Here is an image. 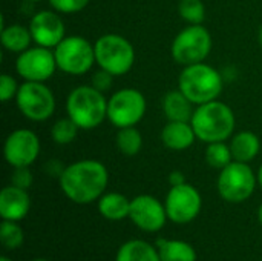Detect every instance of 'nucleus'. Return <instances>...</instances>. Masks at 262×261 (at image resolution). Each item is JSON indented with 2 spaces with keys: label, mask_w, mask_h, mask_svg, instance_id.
Wrapping results in <instances>:
<instances>
[{
  "label": "nucleus",
  "mask_w": 262,
  "mask_h": 261,
  "mask_svg": "<svg viewBox=\"0 0 262 261\" xmlns=\"http://www.w3.org/2000/svg\"><path fill=\"white\" fill-rule=\"evenodd\" d=\"M54 55L57 68L71 75H83L95 63L94 46L80 35L64 37L54 48Z\"/></svg>",
  "instance_id": "7"
},
{
  "label": "nucleus",
  "mask_w": 262,
  "mask_h": 261,
  "mask_svg": "<svg viewBox=\"0 0 262 261\" xmlns=\"http://www.w3.org/2000/svg\"><path fill=\"white\" fill-rule=\"evenodd\" d=\"M0 261H12V260H9L8 257H2V260H0Z\"/></svg>",
  "instance_id": "37"
},
{
  "label": "nucleus",
  "mask_w": 262,
  "mask_h": 261,
  "mask_svg": "<svg viewBox=\"0 0 262 261\" xmlns=\"http://www.w3.org/2000/svg\"><path fill=\"white\" fill-rule=\"evenodd\" d=\"M258 183H259V186L262 188V165L261 168H259V171H258Z\"/></svg>",
  "instance_id": "34"
},
{
  "label": "nucleus",
  "mask_w": 262,
  "mask_h": 261,
  "mask_svg": "<svg viewBox=\"0 0 262 261\" xmlns=\"http://www.w3.org/2000/svg\"><path fill=\"white\" fill-rule=\"evenodd\" d=\"M258 40H259V45L262 46V26L261 29H259V32H258Z\"/></svg>",
  "instance_id": "36"
},
{
  "label": "nucleus",
  "mask_w": 262,
  "mask_h": 261,
  "mask_svg": "<svg viewBox=\"0 0 262 261\" xmlns=\"http://www.w3.org/2000/svg\"><path fill=\"white\" fill-rule=\"evenodd\" d=\"M164 206L169 220L177 225H187L200 215L203 198L192 185L184 183L170 188Z\"/></svg>",
  "instance_id": "11"
},
{
  "label": "nucleus",
  "mask_w": 262,
  "mask_h": 261,
  "mask_svg": "<svg viewBox=\"0 0 262 261\" xmlns=\"http://www.w3.org/2000/svg\"><path fill=\"white\" fill-rule=\"evenodd\" d=\"M17 91H18L17 82L9 74H2V77H0V100L3 103L9 102L12 97L17 95Z\"/></svg>",
  "instance_id": "30"
},
{
  "label": "nucleus",
  "mask_w": 262,
  "mask_h": 261,
  "mask_svg": "<svg viewBox=\"0 0 262 261\" xmlns=\"http://www.w3.org/2000/svg\"><path fill=\"white\" fill-rule=\"evenodd\" d=\"M178 12L190 25H201L206 18V6L203 0H180Z\"/></svg>",
  "instance_id": "28"
},
{
  "label": "nucleus",
  "mask_w": 262,
  "mask_h": 261,
  "mask_svg": "<svg viewBox=\"0 0 262 261\" xmlns=\"http://www.w3.org/2000/svg\"><path fill=\"white\" fill-rule=\"evenodd\" d=\"M107 182V169L97 160L75 162L66 166L60 175L61 191L77 205H88L98 200L104 194Z\"/></svg>",
  "instance_id": "1"
},
{
  "label": "nucleus",
  "mask_w": 262,
  "mask_h": 261,
  "mask_svg": "<svg viewBox=\"0 0 262 261\" xmlns=\"http://www.w3.org/2000/svg\"><path fill=\"white\" fill-rule=\"evenodd\" d=\"M258 177L247 163L232 162L221 169L218 177V192L229 203H243L252 197L256 188Z\"/></svg>",
  "instance_id": "8"
},
{
  "label": "nucleus",
  "mask_w": 262,
  "mask_h": 261,
  "mask_svg": "<svg viewBox=\"0 0 262 261\" xmlns=\"http://www.w3.org/2000/svg\"><path fill=\"white\" fill-rule=\"evenodd\" d=\"M206 162L209 166L215 169H224L233 162L232 149L227 146L224 142H216V143H209L206 149Z\"/></svg>",
  "instance_id": "25"
},
{
  "label": "nucleus",
  "mask_w": 262,
  "mask_h": 261,
  "mask_svg": "<svg viewBox=\"0 0 262 261\" xmlns=\"http://www.w3.org/2000/svg\"><path fill=\"white\" fill-rule=\"evenodd\" d=\"M178 89L193 103L204 105L216 100L223 92V77L221 74L206 65L195 63L184 66L178 78Z\"/></svg>",
  "instance_id": "3"
},
{
  "label": "nucleus",
  "mask_w": 262,
  "mask_h": 261,
  "mask_svg": "<svg viewBox=\"0 0 262 261\" xmlns=\"http://www.w3.org/2000/svg\"><path fill=\"white\" fill-rule=\"evenodd\" d=\"M258 220H259V223L262 225V205L259 206V209H258Z\"/></svg>",
  "instance_id": "35"
},
{
  "label": "nucleus",
  "mask_w": 262,
  "mask_h": 261,
  "mask_svg": "<svg viewBox=\"0 0 262 261\" xmlns=\"http://www.w3.org/2000/svg\"><path fill=\"white\" fill-rule=\"evenodd\" d=\"M157 249L161 261H196V252L192 245L181 240L160 238Z\"/></svg>",
  "instance_id": "22"
},
{
  "label": "nucleus",
  "mask_w": 262,
  "mask_h": 261,
  "mask_svg": "<svg viewBox=\"0 0 262 261\" xmlns=\"http://www.w3.org/2000/svg\"><path fill=\"white\" fill-rule=\"evenodd\" d=\"M117 148L121 154L127 157L137 155L143 148L141 132L135 126L121 128L117 134Z\"/></svg>",
  "instance_id": "24"
},
{
  "label": "nucleus",
  "mask_w": 262,
  "mask_h": 261,
  "mask_svg": "<svg viewBox=\"0 0 262 261\" xmlns=\"http://www.w3.org/2000/svg\"><path fill=\"white\" fill-rule=\"evenodd\" d=\"M169 183H170V188L172 186H180V185H184L186 183V177L181 171H172L169 174Z\"/></svg>",
  "instance_id": "33"
},
{
  "label": "nucleus",
  "mask_w": 262,
  "mask_h": 261,
  "mask_svg": "<svg viewBox=\"0 0 262 261\" xmlns=\"http://www.w3.org/2000/svg\"><path fill=\"white\" fill-rule=\"evenodd\" d=\"M0 240L6 249L9 251L17 249L23 245V240H25L23 229L17 225V222L3 220L0 226Z\"/></svg>",
  "instance_id": "27"
},
{
  "label": "nucleus",
  "mask_w": 262,
  "mask_h": 261,
  "mask_svg": "<svg viewBox=\"0 0 262 261\" xmlns=\"http://www.w3.org/2000/svg\"><path fill=\"white\" fill-rule=\"evenodd\" d=\"M129 218L144 232H158L167 220L166 206L152 195H138L130 200Z\"/></svg>",
  "instance_id": "14"
},
{
  "label": "nucleus",
  "mask_w": 262,
  "mask_h": 261,
  "mask_svg": "<svg viewBox=\"0 0 262 261\" xmlns=\"http://www.w3.org/2000/svg\"><path fill=\"white\" fill-rule=\"evenodd\" d=\"M31 209V198L26 189L9 185L0 192V215L3 220L20 222Z\"/></svg>",
  "instance_id": "16"
},
{
  "label": "nucleus",
  "mask_w": 262,
  "mask_h": 261,
  "mask_svg": "<svg viewBox=\"0 0 262 261\" xmlns=\"http://www.w3.org/2000/svg\"><path fill=\"white\" fill-rule=\"evenodd\" d=\"M31 261H49V260H45V258H37V260H31Z\"/></svg>",
  "instance_id": "38"
},
{
  "label": "nucleus",
  "mask_w": 262,
  "mask_h": 261,
  "mask_svg": "<svg viewBox=\"0 0 262 261\" xmlns=\"http://www.w3.org/2000/svg\"><path fill=\"white\" fill-rule=\"evenodd\" d=\"M11 185L21 189H28L32 185V174L29 171V166L14 168V172L11 175Z\"/></svg>",
  "instance_id": "31"
},
{
  "label": "nucleus",
  "mask_w": 262,
  "mask_h": 261,
  "mask_svg": "<svg viewBox=\"0 0 262 261\" xmlns=\"http://www.w3.org/2000/svg\"><path fill=\"white\" fill-rule=\"evenodd\" d=\"M55 69L57 62L54 52L43 46L28 48L15 60V71L25 82H46L54 75Z\"/></svg>",
  "instance_id": "12"
},
{
  "label": "nucleus",
  "mask_w": 262,
  "mask_h": 261,
  "mask_svg": "<svg viewBox=\"0 0 262 261\" xmlns=\"http://www.w3.org/2000/svg\"><path fill=\"white\" fill-rule=\"evenodd\" d=\"M68 117L80 129H94L107 118V100L103 92L91 86H78L66 100Z\"/></svg>",
  "instance_id": "4"
},
{
  "label": "nucleus",
  "mask_w": 262,
  "mask_h": 261,
  "mask_svg": "<svg viewBox=\"0 0 262 261\" xmlns=\"http://www.w3.org/2000/svg\"><path fill=\"white\" fill-rule=\"evenodd\" d=\"M98 211L106 220L120 222V220L129 218L130 200H127L123 194L107 192L98 198Z\"/></svg>",
  "instance_id": "19"
},
{
  "label": "nucleus",
  "mask_w": 262,
  "mask_h": 261,
  "mask_svg": "<svg viewBox=\"0 0 262 261\" xmlns=\"http://www.w3.org/2000/svg\"><path fill=\"white\" fill-rule=\"evenodd\" d=\"M115 261H161L158 249L144 240H129L120 246Z\"/></svg>",
  "instance_id": "21"
},
{
  "label": "nucleus",
  "mask_w": 262,
  "mask_h": 261,
  "mask_svg": "<svg viewBox=\"0 0 262 261\" xmlns=\"http://www.w3.org/2000/svg\"><path fill=\"white\" fill-rule=\"evenodd\" d=\"M28 2H40V0H28Z\"/></svg>",
  "instance_id": "39"
},
{
  "label": "nucleus",
  "mask_w": 262,
  "mask_h": 261,
  "mask_svg": "<svg viewBox=\"0 0 262 261\" xmlns=\"http://www.w3.org/2000/svg\"><path fill=\"white\" fill-rule=\"evenodd\" d=\"M31 40H32L31 31H29V28H25L23 25L15 23V25L2 28L0 42H2L3 48L11 52L21 54L23 51H26L29 48Z\"/></svg>",
  "instance_id": "23"
},
{
  "label": "nucleus",
  "mask_w": 262,
  "mask_h": 261,
  "mask_svg": "<svg viewBox=\"0 0 262 261\" xmlns=\"http://www.w3.org/2000/svg\"><path fill=\"white\" fill-rule=\"evenodd\" d=\"M146 108V98L140 91L124 88L107 100V120L118 129L135 126L144 117Z\"/></svg>",
  "instance_id": "10"
},
{
  "label": "nucleus",
  "mask_w": 262,
  "mask_h": 261,
  "mask_svg": "<svg viewBox=\"0 0 262 261\" xmlns=\"http://www.w3.org/2000/svg\"><path fill=\"white\" fill-rule=\"evenodd\" d=\"M51 6L61 14H74L83 11L89 0H49Z\"/></svg>",
  "instance_id": "29"
},
{
  "label": "nucleus",
  "mask_w": 262,
  "mask_h": 261,
  "mask_svg": "<svg viewBox=\"0 0 262 261\" xmlns=\"http://www.w3.org/2000/svg\"><path fill=\"white\" fill-rule=\"evenodd\" d=\"M78 126L68 117V118H60L57 120L52 128H51V137L57 145H69L75 140Z\"/></svg>",
  "instance_id": "26"
},
{
  "label": "nucleus",
  "mask_w": 262,
  "mask_h": 261,
  "mask_svg": "<svg viewBox=\"0 0 262 261\" xmlns=\"http://www.w3.org/2000/svg\"><path fill=\"white\" fill-rule=\"evenodd\" d=\"M3 154L12 168L31 166L40 154V140L29 129H17L6 137Z\"/></svg>",
  "instance_id": "13"
},
{
  "label": "nucleus",
  "mask_w": 262,
  "mask_h": 261,
  "mask_svg": "<svg viewBox=\"0 0 262 261\" xmlns=\"http://www.w3.org/2000/svg\"><path fill=\"white\" fill-rule=\"evenodd\" d=\"M193 103L178 89L170 91L163 98V111L169 122H190L193 117Z\"/></svg>",
  "instance_id": "18"
},
{
  "label": "nucleus",
  "mask_w": 262,
  "mask_h": 261,
  "mask_svg": "<svg viewBox=\"0 0 262 261\" xmlns=\"http://www.w3.org/2000/svg\"><path fill=\"white\" fill-rule=\"evenodd\" d=\"M196 138L204 143L226 142L235 131V114L233 111L218 100L200 105L190 120Z\"/></svg>",
  "instance_id": "2"
},
{
  "label": "nucleus",
  "mask_w": 262,
  "mask_h": 261,
  "mask_svg": "<svg viewBox=\"0 0 262 261\" xmlns=\"http://www.w3.org/2000/svg\"><path fill=\"white\" fill-rule=\"evenodd\" d=\"M18 111L32 122H45L55 111V97L43 82H25L15 95Z\"/></svg>",
  "instance_id": "9"
},
{
  "label": "nucleus",
  "mask_w": 262,
  "mask_h": 261,
  "mask_svg": "<svg viewBox=\"0 0 262 261\" xmlns=\"http://www.w3.org/2000/svg\"><path fill=\"white\" fill-rule=\"evenodd\" d=\"M95 63L112 75L129 72L135 63V49L132 43L120 34H104L95 45Z\"/></svg>",
  "instance_id": "5"
},
{
  "label": "nucleus",
  "mask_w": 262,
  "mask_h": 261,
  "mask_svg": "<svg viewBox=\"0 0 262 261\" xmlns=\"http://www.w3.org/2000/svg\"><path fill=\"white\" fill-rule=\"evenodd\" d=\"M212 49V35L201 25L184 28L172 42V57L183 66L203 63Z\"/></svg>",
  "instance_id": "6"
},
{
  "label": "nucleus",
  "mask_w": 262,
  "mask_h": 261,
  "mask_svg": "<svg viewBox=\"0 0 262 261\" xmlns=\"http://www.w3.org/2000/svg\"><path fill=\"white\" fill-rule=\"evenodd\" d=\"M230 149H232V155H233L235 162L249 163L259 154L261 143L255 132L243 131V132L233 135V138L230 142Z\"/></svg>",
  "instance_id": "20"
},
{
  "label": "nucleus",
  "mask_w": 262,
  "mask_h": 261,
  "mask_svg": "<svg viewBox=\"0 0 262 261\" xmlns=\"http://www.w3.org/2000/svg\"><path fill=\"white\" fill-rule=\"evenodd\" d=\"M32 40L43 48H55L64 38V23L52 11H40L29 22Z\"/></svg>",
  "instance_id": "15"
},
{
  "label": "nucleus",
  "mask_w": 262,
  "mask_h": 261,
  "mask_svg": "<svg viewBox=\"0 0 262 261\" xmlns=\"http://www.w3.org/2000/svg\"><path fill=\"white\" fill-rule=\"evenodd\" d=\"M196 134L190 122H167L161 131V142L167 149L184 151L193 145Z\"/></svg>",
  "instance_id": "17"
},
{
  "label": "nucleus",
  "mask_w": 262,
  "mask_h": 261,
  "mask_svg": "<svg viewBox=\"0 0 262 261\" xmlns=\"http://www.w3.org/2000/svg\"><path fill=\"white\" fill-rule=\"evenodd\" d=\"M112 77H114V75H112L111 72H107V71H104V69L100 68V71H97V72L92 75V86H94L95 89L104 92V91H107V89L112 86Z\"/></svg>",
  "instance_id": "32"
}]
</instances>
